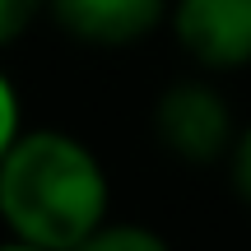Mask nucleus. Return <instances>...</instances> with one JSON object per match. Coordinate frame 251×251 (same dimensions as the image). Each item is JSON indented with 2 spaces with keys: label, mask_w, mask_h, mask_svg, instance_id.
I'll return each instance as SVG.
<instances>
[{
  "label": "nucleus",
  "mask_w": 251,
  "mask_h": 251,
  "mask_svg": "<svg viewBox=\"0 0 251 251\" xmlns=\"http://www.w3.org/2000/svg\"><path fill=\"white\" fill-rule=\"evenodd\" d=\"M107 219V172L65 130H19L0 158V224L47 251H75Z\"/></svg>",
  "instance_id": "f257e3e1"
},
{
  "label": "nucleus",
  "mask_w": 251,
  "mask_h": 251,
  "mask_svg": "<svg viewBox=\"0 0 251 251\" xmlns=\"http://www.w3.org/2000/svg\"><path fill=\"white\" fill-rule=\"evenodd\" d=\"M153 130H158V140H163L168 153L196 163V168L224 158V153L233 149V140H237L228 102L219 98V89H209L205 79L168 84V89L158 93V102H153Z\"/></svg>",
  "instance_id": "f03ea898"
},
{
  "label": "nucleus",
  "mask_w": 251,
  "mask_h": 251,
  "mask_svg": "<svg viewBox=\"0 0 251 251\" xmlns=\"http://www.w3.org/2000/svg\"><path fill=\"white\" fill-rule=\"evenodd\" d=\"M172 33L205 70L251 65V0H177Z\"/></svg>",
  "instance_id": "7ed1b4c3"
},
{
  "label": "nucleus",
  "mask_w": 251,
  "mask_h": 251,
  "mask_svg": "<svg viewBox=\"0 0 251 251\" xmlns=\"http://www.w3.org/2000/svg\"><path fill=\"white\" fill-rule=\"evenodd\" d=\"M56 24L93 47H126L149 37L168 14V0H47Z\"/></svg>",
  "instance_id": "20e7f679"
},
{
  "label": "nucleus",
  "mask_w": 251,
  "mask_h": 251,
  "mask_svg": "<svg viewBox=\"0 0 251 251\" xmlns=\"http://www.w3.org/2000/svg\"><path fill=\"white\" fill-rule=\"evenodd\" d=\"M75 251H172V247H168V237H158L144 224H107L102 219Z\"/></svg>",
  "instance_id": "39448f33"
},
{
  "label": "nucleus",
  "mask_w": 251,
  "mask_h": 251,
  "mask_svg": "<svg viewBox=\"0 0 251 251\" xmlns=\"http://www.w3.org/2000/svg\"><path fill=\"white\" fill-rule=\"evenodd\" d=\"M47 0H0V47L19 42V37L33 28L37 9H42Z\"/></svg>",
  "instance_id": "423d86ee"
},
{
  "label": "nucleus",
  "mask_w": 251,
  "mask_h": 251,
  "mask_svg": "<svg viewBox=\"0 0 251 251\" xmlns=\"http://www.w3.org/2000/svg\"><path fill=\"white\" fill-rule=\"evenodd\" d=\"M19 130H24V117H19V93H14V84H9V75L0 70V158H5V149L19 140Z\"/></svg>",
  "instance_id": "0eeeda50"
},
{
  "label": "nucleus",
  "mask_w": 251,
  "mask_h": 251,
  "mask_svg": "<svg viewBox=\"0 0 251 251\" xmlns=\"http://www.w3.org/2000/svg\"><path fill=\"white\" fill-rule=\"evenodd\" d=\"M233 186H237V196L251 205V126L233 140Z\"/></svg>",
  "instance_id": "6e6552de"
},
{
  "label": "nucleus",
  "mask_w": 251,
  "mask_h": 251,
  "mask_svg": "<svg viewBox=\"0 0 251 251\" xmlns=\"http://www.w3.org/2000/svg\"><path fill=\"white\" fill-rule=\"evenodd\" d=\"M0 251H47V247H33V242H19V237H9V242H0Z\"/></svg>",
  "instance_id": "1a4fd4ad"
}]
</instances>
